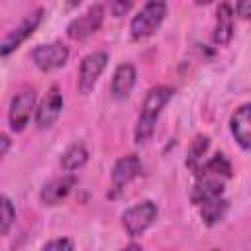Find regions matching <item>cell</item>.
I'll use <instances>...</instances> for the list:
<instances>
[{
  "label": "cell",
  "mask_w": 251,
  "mask_h": 251,
  "mask_svg": "<svg viewBox=\"0 0 251 251\" xmlns=\"http://www.w3.org/2000/svg\"><path fill=\"white\" fill-rule=\"evenodd\" d=\"M129 8H131V2H120V0H116V2H112V4H110V10H112V14H114L116 18L124 16Z\"/></svg>",
  "instance_id": "obj_22"
},
{
  "label": "cell",
  "mask_w": 251,
  "mask_h": 251,
  "mask_svg": "<svg viewBox=\"0 0 251 251\" xmlns=\"http://www.w3.org/2000/svg\"><path fill=\"white\" fill-rule=\"evenodd\" d=\"M122 251H141V247H139V245H135V243H131V245H127V247H124Z\"/></svg>",
  "instance_id": "obj_25"
},
{
  "label": "cell",
  "mask_w": 251,
  "mask_h": 251,
  "mask_svg": "<svg viewBox=\"0 0 251 251\" xmlns=\"http://www.w3.org/2000/svg\"><path fill=\"white\" fill-rule=\"evenodd\" d=\"M141 171V163L137 159V155H124L122 159L116 161L114 169H112V188H114V194L116 196L120 190H124V186H127Z\"/></svg>",
  "instance_id": "obj_10"
},
{
  "label": "cell",
  "mask_w": 251,
  "mask_h": 251,
  "mask_svg": "<svg viewBox=\"0 0 251 251\" xmlns=\"http://www.w3.org/2000/svg\"><path fill=\"white\" fill-rule=\"evenodd\" d=\"M171 96H173V88H169V86H153L145 94L141 114H139V120L135 126V143L141 145L151 139V135L155 131L157 118H159L161 110L165 108V104L171 100Z\"/></svg>",
  "instance_id": "obj_1"
},
{
  "label": "cell",
  "mask_w": 251,
  "mask_h": 251,
  "mask_svg": "<svg viewBox=\"0 0 251 251\" xmlns=\"http://www.w3.org/2000/svg\"><path fill=\"white\" fill-rule=\"evenodd\" d=\"M208 137L206 135H196L194 137V141H192V145H190V149H188V167L194 171V175L198 176L200 173H202V157H204V153L208 151Z\"/></svg>",
  "instance_id": "obj_17"
},
{
  "label": "cell",
  "mask_w": 251,
  "mask_h": 251,
  "mask_svg": "<svg viewBox=\"0 0 251 251\" xmlns=\"http://www.w3.org/2000/svg\"><path fill=\"white\" fill-rule=\"evenodd\" d=\"M76 178L75 175L67 173L63 176H57V178H51L43 188H41V202L45 206H57L63 198H67V194L73 190Z\"/></svg>",
  "instance_id": "obj_12"
},
{
  "label": "cell",
  "mask_w": 251,
  "mask_h": 251,
  "mask_svg": "<svg viewBox=\"0 0 251 251\" xmlns=\"http://www.w3.org/2000/svg\"><path fill=\"white\" fill-rule=\"evenodd\" d=\"M155 220H157V204L151 200H143V202L127 208L122 216L124 227L131 237L141 235Z\"/></svg>",
  "instance_id": "obj_3"
},
{
  "label": "cell",
  "mask_w": 251,
  "mask_h": 251,
  "mask_svg": "<svg viewBox=\"0 0 251 251\" xmlns=\"http://www.w3.org/2000/svg\"><path fill=\"white\" fill-rule=\"evenodd\" d=\"M41 20H43V10H41V8H37L35 12L27 14V16L22 20V24H20L18 27H14V29L2 39V45H0L2 57H8V55H10L12 51H16L29 35H33V31H35L37 25L41 24Z\"/></svg>",
  "instance_id": "obj_5"
},
{
  "label": "cell",
  "mask_w": 251,
  "mask_h": 251,
  "mask_svg": "<svg viewBox=\"0 0 251 251\" xmlns=\"http://www.w3.org/2000/svg\"><path fill=\"white\" fill-rule=\"evenodd\" d=\"M226 212H227V200H224V198H214L210 202H204L202 204V210H200L202 220L208 226L218 224L226 216Z\"/></svg>",
  "instance_id": "obj_18"
},
{
  "label": "cell",
  "mask_w": 251,
  "mask_h": 251,
  "mask_svg": "<svg viewBox=\"0 0 251 251\" xmlns=\"http://www.w3.org/2000/svg\"><path fill=\"white\" fill-rule=\"evenodd\" d=\"M33 106H35V94L33 90H24L20 94H16L12 98V104H10V127L14 131H22L29 118H31V112H33Z\"/></svg>",
  "instance_id": "obj_9"
},
{
  "label": "cell",
  "mask_w": 251,
  "mask_h": 251,
  "mask_svg": "<svg viewBox=\"0 0 251 251\" xmlns=\"http://www.w3.org/2000/svg\"><path fill=\"white\" fill-rule=\"evenodd\" d=\"M133 84H135V69L131 63H122L118 65L116 73H114V78H112V94L114 98H127L129 92L133 90Z\"/></svg>",
  "instance_id": "obj_15"
},
{
  "label": "cell",
  "mask_w": 251,
  "mask_h": 251,
  "mask_svg": "<svg viewBox=\"0 0 251 251\" xmlns=\"http://www.w3.org/2000/svg\"><path fill=\"white\" fill-rule=\"evenodd\" d=\"M43 251H75V245L69 237H61V239H53V241L45 243Z\"/></svg>",
  "instance_id": "obj_21"
},
{
  "label": "cell",
  "mask_w": 251,
  "mask_h": 251,
  "mask_svg": "<svg viewBox=\"0 0 251 251\" xmlns=\"http://www.w3.org/2000/svg\"><path fill=\"white\" fill-rule=\"evenodd\" d=\"M31 61L35 63L37 69L49 73L55 69H61L69 61V49L63 43H47V45H37L31 51Z\"/></svg>",
  "instance_id": "obj_7"
},
{
  "label": "cell",
  "mask_w": 251,
  "mask_h": 251,
  "mask_svg": "<svg viewBox=\"0 0 251 251\" xmlns=\"http://www.w3.org/2000/svg\"><path fill=\"white\" fill-rule=\"evenodd\" d=\"M61 110H63V96H61L57 86H51L47 90V94L43 96V100L39 102L37 110H35V124H37V127H41V129L51 127L57 122Z\"/></svg>",
  "instance_id": "obj_8"
},
{
  "label": "cell",
  "mask_w": 251,
  "mask_h": 251,
  "mask_svg": "<svg viewBox=\"0 0 251 251\" xmlns=\"http://www.w3.org/2000/svg\"><path fill=\"white\" fill-rule=\"evenodd\" d=\"M104 20V6L102 4H92L82 16L75 18L69 27H67V35L75 41H82L86 37H90L92 33H96L102 25Z\"/></svg>",
  "instance_id": "obj_4"
},
{
  "label": "cell",
  "mask_w": 251,
  "mask_h": 251,
  "mask_svg": "<svg viewBox=\"0 0 251 251\" xmlns=\"http://www.w3.org/2000/svg\"><path fill=\"white\" fill-rule=\"evenodd\" d=\"M229 127H231V135L235 137L237 145L245 151L251 149V102L239 106L231 120H229Z\"/></svg>",
  "instance_id": "obj_11"
},
{
  "label": "cell",
  "mask_w": 251,
  "mask_h": 251,
  "mask_svg": "<svg viewBox=\"0 0 251 251\" xmlns=\"http://www.w3.org/2000/svg\"><path fill=\"white\" fill-rule=\"evenodd\" d=\"M214 175V176H218V178H229L231 176V165H229V161L222 155V153H216L212 159H208L206 163H204V167H202V173L200 175ZM198 175V176H200Z\"/></svg>",
  "instance_id": "obj_19"
},
{
  "label": "cell",
  "mask_w": 251,
  "mask_h": 251,
  "mask_svg": "<svg viewBox=\"0 0 251 251\" xmlns=\"http://www.w3.org/2000/svg\"><path fill=\"white\" fill-rule=\"evenodd\" d=\"M167 16V4L161 0H151L147 2L137 16H133L131 24H129V31L133 39H145L149 35H153L157 31V27L163 24Z\"/></svg>",
  "instance_id": "obj_2"
},
{
  "label": "cell",
  "mask_w": 251,
  "mask_h": 251,
  "mask_svg": "<svg viewBox=\"0 0 251 251\" xmlns=\"http://www.w3.org/2000/svg\"><path fill=\"white\" fill-rule=\"evenodd\" d=\"M88 159V151L82 143H73L71 147H67V151L61 155V167L71 173V171H76L80 169Z\"/></svg>",
  "instance_id": "obj_16"
},
{
  "label": "cell",
  "mask_w": 251,
  "mask_h": 251,
  "mask_svg": "<svg viewBox=\"0 0 251 251\" xmlns=\"http://www.w3.org/2000/svg\"><path fill=\"white\" fill-rule=\"evenodd\" d=\"M233 37V12L229 4H220L216 10V29H214V41L218 45H227Z\"/></svg>",
  "instance_id": "obj_14"
},
{
  "label": "cell",
  "mask_w": 251,
  "mask_h": 251,
  "mask_svg": "<svg viewBox=\"0 0 251 251\" xmlns=\"http://www.w3.org/2000/svg\"><path fill=\"white\" fill-rule=\"evenodd\" d=\"M214 251H216V249H214Z\"/></svg>",
  "instance_id": "obj_26"
},
{
  "label": "cell",
  "mask_w": 251,
  "mask_h": 251,
  "mask_svg": "<svg viewBox=\"0 0 251 251\" xmlns=\"http://www.w3.org/2000/svg\"><path fill=\"white\" fill-rule=\"evenodd\" d=\"M235 12L241 18H251V0H241L235 4Z\"/></svg>",
  "instance_id": "obj_23"
},
{
  "label": "cell",
  "mask_w": 251,
  "mask_h": 251,
  "mask_svg": "<svg viewBox=\"0 0 251 251\" xmlns=\"http://www.w3.org/2000/svg\"><path fill=\"white\" fill-rule=\"evenodd\" d=\"M0 145H2L0 155L4 157V155L8 153V149H10V139H8V135H6V133H2V135H0Z\"/></svg>",
  "instance_id": "obj_24"
},
{
  "label": "cell",
  "mask_w": 251,
  "mask_h": 251,
  "mask_svg": "<svg viewBox=\"0 0 251 251\" xmlns=\"http://www.w3.org/2000/svg\"><path fill=\"white\" fill-rule=\"evenodd\" d=\"M0 222H2V235H6L8 233V229H10V226H12V222H14V218H16V210H14V206H12V202H10V198L8 196H2L0 198Z\"/></svg>",
  "instance_id": "obj_20"
},
{
  "label": "cell",
  "mask_w": 251,
  "mask_h": 251,
  "mask_svg": "<svg viewBox=\"0 0 251 251\" xmlns=\"http://www.w3.org/2000/svg\"><path fill=\"white\" fill-rule=\"evenodd\" d=\"M222 192H224V182H222V178L204 173V175L198 176V180H196V184H194V188H192L190 198H192L194 204H204V202H210V200H214V198H220Z\"/></svg>",
  "instance_id": "obj_13"
},
{
  "label": "cell",
  "mask_w": 251,
  "mask_h": 251,
  "mask_svg": "<svg viewBox=\"0 0 251 251\" xmlns=\"http://www.w3.org/2000/svg\"><path fill=\"white\" fill-rule=\"evenodd\" d=\"M106 63H108V55L104 51H94L82 59L80 71H78V90L82 94L92 92L96 80L100 78V75L106 69Z\"/></svg>",
  "instance_id": "obj_6"
}]
</instances>
